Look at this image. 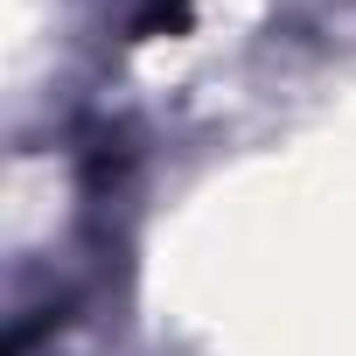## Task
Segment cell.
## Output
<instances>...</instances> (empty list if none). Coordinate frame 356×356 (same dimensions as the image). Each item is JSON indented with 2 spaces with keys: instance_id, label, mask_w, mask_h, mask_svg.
<instances>
[{
  "instance_id": "1",
  "label": "cell",
  "mask_w": 356,
  "mask_h": 356,
  "mask_svg": "<svg viewBox=\"0 0 356 356\" xmlns=\"http://www.w3.org/2000/svg\"><path fill=\"white\" fill-rule=\"evenodd\" d=\"M189 22V0H147V15H140V35H175V29H182Z\"/></svg>"
}]
</instances>
